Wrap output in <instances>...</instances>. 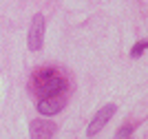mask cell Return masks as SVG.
<instances>
[{"instance_id":"7a4b0ae2","label":"cell","mask_w":148,"mask_h":139,"mask_svg":"<svg viewBox=\"0 0 148 139\" xmlns=\"http://www.w3.org/2000/svg\"><path fill=\"white\" fill-rule=\"evenodd\" d=\"M42 38H44V16L38 13L29 27V38H27V44H29L31 51H38L42 47Z\"/></svg>"},{"instance_id":"ba28073f","label":"cell","mask_w":148,"mask_h":139,"mask_svg":"<svg viewBox=\"0 0 148 139\" xmlns=\"http://www.w3.org/2000/svg\"><path fill=\"white\" fill-rule=\"evenodd\" d=\"M49 77H53V71H51V68H42V71L36 73V82H44V79H49Z\"/></svg>"},{"instance_id":"8992f818","label":"cell","mask_w":148,"mask_h":139,"mask_svg":"<svg viewBox=\"0 0 148 139\" xmlns=\"http://www.w3.org/2000/svg\"><path fill=\"white\" fill-rule=\"evenodd\" d=\"M146 49H148V40H139L135 47L130 49V55H133V58H139V55H142Z\"/></svg>"},{"instance_id":"6da1fadb","label":"cell","mask_w":148,"mask_h":139,"mask_svg":"<svg viewBox=\"0 0 148 139\" xmlns=\"http://www.w3.org/2000/svg\"><path fill=\"white\" fill-rule=\"evenodd\" d=\"M115 110H117V106H115V104H106V106H102V108L95 113V117L91 119V124H88V130H86L88 137H95V135H97L99 130L106 126V121L115 115Z\"/></svg>"},{"instance_id":"9c48e42d","label":"cell","mask_w":148,"mask_h":139,"mask_svg":"<svg viewBox=\"0 0 148 139\" xmlns=\"http://www.w3.org/2000/svg\"><path fill=\"white\" fill-rule=\"evenodd\" d=\"M126 139H128V137H126Z\"/></svg>"},{"instance_id":"5b68a950","label":"cell","mask_w":148,"mask_h":139,"mask_svg":"<svg viewBox=\"0 0 148 139\" xmlns=\"http://www.w3.org/2000/svg\"><path fill=\"white\" fill-rule=\"evenodd\" d=\"M38 110L42 115H58L62 110V99L60 97H42L38 102Z\"/></svg>"},{"instance_id":"52a82bcc","label":"cell","mask_w":148,"mask_h":139,"mask_svg":"<svg viewBox=\"0 0 148 139\" xmlns=\"http://www.w3.org/2000/svg\"><path fill=\"white\" fill-rule=\"evenodd\" d=\"M135 130V126H130V124H126L124 128H119L117 133H115V139H126V137H130V133Z\"/></svg>"},{"instance_id":"277c9868","label":"cell","mask_w":148,"mask_h":139,"mask_svg":"<svg viewBox=\"0 0 148 139\" xmlns=\"http://www.w3.org/2000/svg\"><path fill=\"white\" fill-rule=\"evenodd\" d=\"M29 130H31V139H53L56 124H51L47 119H33Z\"/></svg>"},{"instance_id":"3957f363","label":"cell","mask_w":148,"mask_h":139,"mask_svg":"<svg viewBox=\"0 0 148 139\" xmlns=\"http://www.w3.org/2000/svg\"><path fill=\"white\" fill-rule=\"evenodd\" d=\"M66 88V84H64V79L60 77H49V79H44V82H38V93L42 97H58L62 91Z\"/></svg>"}]
</instances>
